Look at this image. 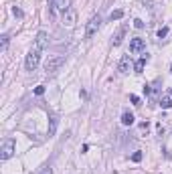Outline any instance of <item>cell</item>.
Listing matches in <instances>:
<instances>
[{"label":"cell","instance_id":"7a4b0ae2","mask_svg":"<svg viewBox=\"0 0 172 174\" xmlns=\"http://www.w3.org/2000/svg\"><path fill=\"white\" fill-rule=\"evenodd\" d=\"M41 49H30L29 51V55H26V61H25V67H26V71H34V69L39 67V63H41Z\"/></svg>","mask_w":172,"mask_h":174},{"label":"cell","instance_id":"ba28073f","mask_svg":"<svg viewBox=\"0 0 172 174\" xmlns=\"http://www.w3.org/2000/svg\"><path fill=\"white\" fill-rule=\"evenodd\" d=\"M75 20H77V12H75L73 8H69L67 12L63 14V24L67 26V29H73V26H75Z\"/></svg>","mask_w":172,"mask_h":174},{"label":"cell","instance_id":"d4e9b609","mask_svg":"<svg viewBox=\"0 0 172 174\" xmlns=\"http://www.w3.org/2000/svg\"><path fill=\"white\" fill-rule=\"evenodd\" d=\"M170 73H172V63H170Z\"/></svg>","mask_w":172,"mask_h":174},{"label":"cell","instance_id":"ac0fdd59","mask_svg":"<svg viewBox=\"0 0 172 174\" xmlns=\"http://www.w3.org/2000/svg\"><path fill=\"white\" fill-rule=\"evenodd\" d=\"M166 34H168V26H162V29L158 30V39H164Z\"/></svg>","mask_w":172,"mask_h":174},{"label":"cell","instance_id":"52a82bcc","mask_svg":"<svg viewBox=\"0 0 172 174\" xmlns=\"http://www.w3.org/2000/svg\"><path fill=\"white\" fill-rule=\"evenodd\" d=\"M144 49H146V41L136 37V39L130 41V53H142Z\"/></svg>","mask_w":172,"mask_h":174},{"label":"cell","instance_id":"9c48e42d","mask_svg":"<svg viewBox=\"0 0 172 174\" xmlns=\"http://www.w3.org/2000/svg\"><path fill=\"white\" fill-rule=\"evenodd\" d=\"M130 69H132V59H130V55H123L118 63V71L126 75V73H130Z\"/></svg>","mask_w":172,"mask_h":174},{"label":"cell","instance_id":"ffe728a7","mask_svg":"<svg viewBox=\"0 0 172 174\" xmlns=\"http://www.w3.org/2000/svg\"><path fill=\"white\" fill-rule=\"evenodd\" d=\"M130 101H132L134 105H142V103H140V97H138V95H130Z\"/></svg>","mask_w":172,"mask_h":174},{"label":"cell","instance_id":"e0dca14e","mask_svg":"<svg viewBox=\"0 0 172 174\" xmlns=\"http://www.w3.org/2000/svg\"><path fill=\"white\" fill-rule=\"evenodd\" d=\"M39 174H53V168H51V164H45L43 168L39 170Z\"/></svg>","mask_w":172,"mask_h":174},{"label":"cell","instance_id":"d6986e66","mask_svg":"<svg viewBox=\"0 0 172 174\" xmlns=\"http://www.w3.org/2000/svg\"><path fill=\"white\" fill-rule=\"evenodd\" d=\"M140 160H142V152H140V150L134 152V154H132V162H140Z\"/></svg>","mask_w":172,"mask_h":174},{"label":"cell","instance_id":"30bf717a","mask_svg":"<svg viewBox=\"0 0 172 174\" xmlns=\"http://www.w3.org/2000/svg\"><path fill=\"white\" fill-rule=\"evenodd\" d=\"M53 2H55V8H57V10H61L63 14L67 12L69 8H71V0H53Z\"/></svg>","mask_w":172,"mask_h":174},{"label":"cell","instance_id":"4fadbf2b","mask_svg":"<svg viewBox=\"0 0 172 174\" xmlns=\"http://www.w3.org/2000/svg\"><path fill=\"white\" fill-rule=\"evenodd\" d=\"M49 120H51L49 136H55V132H57V124H59V117H57V116H49Z\"/></svg>","mask_w":172,"mask_h":174},{"label":"cell","instance_id":"8fae6325","mask_svg":"<svg viewBox=\"0 0 172 174\" xmlns=\"http://www.w3.org/2000/svg\"><path fill=\"white\" fill-rule=\"evenodd\" d=\"M148 59H150L148 55H142V57L136 61V65H134V71H136V73H142L144 67H146V63H148Z\"/></svg>","mask_w":172,"mask_h":174},{"label":"cell","instance_id":"2e32d148","mask_svg":"<svg viewBox=\"0 0 172 174\" xmlns=\"http://www.w3.org/2000/svg\"><path fill=\"white\" fill-rule=\"evenodd\" d=\"M0 39H2V45H0V49H2V51H6V47H8V41H10V37H8V34H2Z\"/></svg>","mask_w":172,"mask_h":174},{"label":"cell","instance_id":"cb8c5ba5","mask_svg":"<svg viewBox=\"0 0 172 174\" xmlns=\"http://www.w3.org/2000/svg\"><path fill=\"white\" fill-rule=\"evenodd\" d=\"M12 12H14V16H18V18H20V16H22V10H20V8H16V6H14V8H12Z\"/></svg>","mask_w":172,"mask_h":174},{"label":"cell","instance_id":"6da1fadb","mask_svg":"<svg viewBox=\"0 0 172 174\" xmlns=\"http://www.w3.org/2000/svg\"><path fill=\"white\" fill-rule=\"evenodd\" d=\"M63 65H65V57H63V55H53V57L47 59V63H45V71L49 73V75H55V73L59 71Z\"/></svg>","mask_w":172,"mask_h":174},{"label":"cell","instance_id":"603a6c76","mask_svg":"<svg viewBox=\"0 0 172 174\" xmlns=\"http://www.w3.org/2000/svg\"><path fill=\"white\" fill-rule=\"evenodd\" d=\"M43 93H45V87L43 85H39L37 89H34V95H43Z\"/></svg>","mask_w":172,"mask_h":174},{"label":"cell","instance_id":"5b68a950","mask_svg":"<svg viewBox=\"0 0 172 174\" xmlns=\"http://www.w3.org/2000/svg\"><path fill=\"white\" fill-rule=\"evenodd\" d=\"M126 33H128V24H119L118 30H115V33H113V37H111V45H113V47H119V45H122Z\"/></svg>","mask_w":172,"mask_h":174},{"label":"cell","instance_id":"3957f363","mask_svg":"<svg viewBox=\"0 0 172 174\" xmlns=\"http://www.w3.org/2000/svg\"><path fill=\"white\" fill-rule=\"evenodd\" d=\"M14 150H16V142L12 138H6L2 142V146H0V160H8L10 156L14 154Z\"/></svg>","mask_w":172,"mask_h":174},{"label":"cell","instance_id":"277c9868","mask_svg":"<svg viewBox=\"0 0 172 174\" xmlns=\"http://www.w3.org/2000/svg\"><path fill=\"white\" fill-rule=\"evenodd\" d=\"M99 26H101V16L99 14H93L91 18H89V22H87V26H85V39H91L95 33L99 30Z\"/></svg>","mask_w":172,"mask_h":174},{"label":"cell","instance_id":"9a60e30c","mask_svg":"<svg viewBox=\"0 0 172 174\" xmlns=\"http://www.w3.org/2000/svg\"><path fill=\"white\" fill-rule=\"evenodd\" d=\"M122 16H123V10H113L111 14H109V18H111V20H119Z\"/></svg>","mask_w":172,"mask_h":174},{"label":"cell","instance_id":"8992f818","mask_svg":"<svg viewBox=\"0 0 172 174\" xmlns=\"http://www.w3.org/2000/svg\"><path fill=\"white\" fill-rule=\"evenodd\" d=\"M47 45H49V34L45 33V30H39V33H37V39H34V47L41 49V51H45Z\"/></svg>","mask_w":172,"mask_h":174},{"label":"cell","instance_id":"7c38bea8","mask_svg":"<svg viewBox=\"0 0 172 174\" xmlns=\"http://www.w3.org/2000/svg\"><path fill=\"white\" fill-rule=\"evenodd\" d=\"M122 124L123 126H132L134 124V113L132 111H123L122 113Z\"/></svg>","mask_w":172,"mask_h":174},{"label":"cell","instance_id":"7402d4cb","mask_svg":"<svg viewBox=\"0 0 172 174\" xmlns=\"http://www.w3.org/2000/svg\"><path fill=\"white\" fill-rule=\"evenodd\" d=\"M134 26H136V29H144V22L140 18H136V20H134Z\"/></svg>","mask_w":172,"mask_h":174},{"label":"cell","instance_id":"44dd1931","mask_svg":"<svg viewBox=\"0 0 172 174\" xmlns=\"http://www.w3.org/2000/svg\"><path fill=\"white\" fill-rule=\"evenodd\" d=\"M140 130L148 134V130H150V124H148V121H142V124H140Z\"/></svg>","mask_w":172,"mask_h":174},{"label":"cell","instance_id":"5bb4252c","mask_svg":"<svg viewBox=\"0 0 172 174\" xmlns=\"http://www.w3.org/2000/svg\"><path fill=\"white\" fill-rule=\"evenodd\" d=\"M160 105H162L164 109H168V107H172V99L170 97H162V99H160Z\"/></svg>","mask_w":172,"mask_h":174}]
</instances>
